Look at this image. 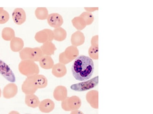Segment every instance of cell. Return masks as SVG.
I'll return each instance as SVG.
<instances>
[{
    "instance_id": "22",
    "label": "cell",
    "mask_w": 153,
    "mask_h": 114,
    "mask_svg": "<svg viewBox=\"0 0 153 114\" xmlns=\"http://www.w3.org/2000/svg\"><path fill=\"white\" fill-rule=\"evenodd\" d=\"M53 32L54 34V39L57 41H62L65 40L66 37V31L61 27L55 28L53 31Z\"/></svg>"
},
{
    "instance_id": "11",
    "label": "cell",
    "mask_w": 153,
    "mask_h": 114,
    "mask_svg": "<svg viewBox=\"0 0 153 114\" xmlns=\"http://www.w3.org/2000/svg\"><path fill=\"white\" fill-rule=\"evenodd\" d=\"M12 17L15 23L20 25L26 21V14L24 10L22 8H16L12 13Z\"/></svg>"
},
{
    "instance_id": "2",
    "label": "cell",
    "mask_w": 153,
    "mask_h": 114,
    "mask_svg": "<svg viewBox=\"0 0 153 114\" xmlns=\"http://www.w3.org/2000/svg\"><path fill=\"white\" fill-rule=\"evenodd\" d=\"M19 56L22 60L37 62L39 61L44 55L40 48L26 47L20 51Z\"/></svg>"
},
{
    "instance_id": "29",
    "label": "cell",
    "mask_w": 153,
    "mask_h": 114,
    "mask_svg": "<svg viewBox=\"0 0 153 114\" xmlns=\"http://www.w3.org/2000/svg\"><path fill=\"white\" fill-rule=\"evenodd\" d=\"M1 94H2V91H1V88H0V97H1Z\"/></svg>"
},
{
    "instance_id": "6",
    "label": "cell",
    "mask_w": 153,
    "mask_h": 114,
    "mask_svg": "<svg viewBox=\"0 0 153 114\" xmlns=\"http://www.w3.org/2000/svg\"><path fill=\"white\" fill-rule=\"evenodd\" d=\"M77 49L73 46L67 48L65 52L60 54L59 61L64 65L69 63L77 55Z\"/></svg>"
},
{
    "instance_id": "17",
    "label": "cell",
    "mask_w": 153,
    "mask_h": 114,
    "mask_svg": "<svg viewBox=\"0 0 153 114\" xmlns=\"http://www.w3.org/2000/svg\"><path fill=\"white\" fill-rule=\"evenodd\" d=\"M32 77L34 83L37 89L45 88L47 86L48 80L45 76L36 74L32 76Z\"/></svg>"
},
{
    "instance_id": "15",
    "label": "cell",
    "mask_w": 153,
    "mask_h": 114,
    "mask_svg": "<svg viewBox=\"0 0 153 114\" xmlns=\"http://www.w3.org/2000/svg\"><path fill=\"white\" fill-rule=\"evenodd\" d=\"M68 91L66 88L62 86H57L54 89L53 96L57 101H63L66 98Z\"/></svg>"
},
{
    "instance_id": "18",
    "label": "cell",
    "mask_w": 153,
    "mask_h": 114,
    "mask_svg": "<svg viewBox=\"0 0 153 114\" xmlns=\"http://www.w3.org/2000/svg\"><path fill=\"white\" fill-rule=\"evenodd\" d=\"M44 55L50 56L54 55V52L57 50L55 45L51 42H46L44 43L40 47Z\"/></svg>"
},
{
    "instance_id": "20",
    "label": "cell",
    "mask_w": 153,
    "mask_h": 114,
    "mask_svg": "<svg viewBox=\"0 0 153 114\" xmlns=\"http://www.w3.org/2000/svg\"><path fill=\"white\" fill-rule=\"evenodd\" d=\"M39 63L41 67L45 69H51L54 65L52 58L49 56L44 55L39 60Z\"/></svg>"
},
{
    "instance_id": "25",
    "label": "cell",
    "mask_w": 153,
    "mask_h": 114,
    "mask_svg": "<svg viewBox=\"0 0 153 114\" xmlns=\"http://www.w3.org/2000/svg\"><path fill=\"white\" fill-rule=\"evenodd\" d=\"M10 15L9 13L6 10H4L0 14V24H4L9 21Z\"/></svg>"
},
{
    "instance_id": "13",
    "label": "cell",
    "mask_w": 153,
    "mask_h": 114,
    "mask_svg": "<svg viewBox=\"0 0 153 114\" xmlns=\"http://www.w3.org/2000/svg\"><path fill=\"white\" fill-rule=\"evenodd\" d=\"M86 99L91 106L95 109L98 108V92L97 91H90L86 95Z\"/></svg>"
},
{
    "instance_id": "9",
    "label": "cell",
    "mask_w": 153,
    "mask_h": 114,
    "mask_svg": "<svg viewBox=\"0 0 153 114\" xmlns=\"http://www.w3.org/2000/svg\"><path fill=\"white\" fill-rule=\"evenodd\" d=\"M47 20L49 25L55 28H59L64 23L62 16L57 13H52L49 15Z\"/></svg>"
},
{
    "instance_id": "12",
    "label": "cell",
    "mask_w": 153,
    "mask_h": 114,
    "mask_svg": "<svg viewBox=\"0 0 153 114\" xmlns=\"http://www.w3.org/2000/svg\"><path fill=\"white\" fill-rule=\"evenodd\" d=\"M18 92L17 86L14 83L7 85L3 91V96L5 99H10L14 97Z\"/></svg>"
},
{
    "instance_id": "28",
    "label": "cell",
    "mask_w": 153,
    "mask_h": 114,
    "mask_svg": "<svg viewBox=\"0 0 153 114\" xmlns=\"http://www.w3.org/2000/svg\"><path fill=\"white\" fill-rule=\"evenodd\" d=\"M4 10L3 8H0V14H1V13Z\"/></svg>"
},
{
    "instance_id": "24",
    "label": "cell",
    "mask_w": 153,
    "mask_h": 114,
    "mask_svg": "<svg viewBox=\"0 0 153 114\" xmlns=\"http://www.w3.org/2000/svg\"><path fill=\"white\" fill-rule=\"evenodd\" d=\"M35 15L38 20H45L47 19L48 15V11L46 8H37L35 10Z\"/></svg>"
},
{
    "instance_id": "14",
    "label": "cell",
    "mask_w": 153,
    "mask_h": 114,
    "mask_svg": "<svg viewBox=\"0 0 153 114\" xmlns=\"http://www.w3.org/2000/svg\"><path fill=\"white\" fill-rule=\"evenodd\" d=\"M55 104L52 100L46 99L41 102L39 105V108L41 112L48 113L54 109Z\"/></svg>"
},
{
    "instance_id": "23",
    "label": "cell",
    "mask_w": 153,
    "mask_h": 114,
    "mask_svg": "<svg viewBox=\"0 0 153 114\" xmlns=\"http://www.w3.org/2000/svg\"><path fill=\"white\" fill-rule=\"evenodd\" d=\"M2 37L5 41H11L15 37V31L9 27L4 28L2 31Z\"/></svg>"
},
{
    "instance_id": "16",
    "label": "cell",
    "mask_w": 153,
    "mask_h": 114,
    "mask_svg": "<svg viewBox=\"0 0 153 114\" xmlns=\"http://www.w3.org/2000/svg\"><path fill=\"white\" fill-rule=\"evenodd\" d=\"M52 73L53 75L57 78H61L66 75L67 69L65 65L59 63L54 65Z\"/></svg>"
},
{
    "instance_id": "1",
    "label": "cell",
    "mask_w": 153,
    "mask_h": 114,
    "mask_svg": "<svg viewBox=\"0 0 153 114\" xmlns=\"http://www.w3.org/2000/svg\"><path fill=\"white\" fill-rule=\"evenodd\" d=\"M94 70L93 61L90 57L82 55L75 59L71 68L73 77L80 81L87 80L91 78Z\"/></svg>"
},
{
    "instance_id": "26",
    "label": "cell",
    "mask_w": 153,
    "mask_h": 114,
    "mask_svg": "<svg viewBox=\"0 0 153 114\" xmlns=\"http://www.w3.org/2000/svg\"><path fill=\"white\" fill-rule=\"evenodd\" d=\"M70 114H84L81 111L76 110L72 111Z\"/></svg>"
},
{
    "instance_id": "10",
    "label": "cell",
    "mask_w": 153,
    "mask_h": 114,
    "mask_svg": "<svg viewBox=\"0 0 153 114\" xmlns=\"http://www.w3.org/2000/svg\"><path fill=\"white\" fill-rule=\"evenodd\" d=\"M22 90L27 95L33 94L37 90L33 81L32 76H30L26 79L22 85Z\"/></svg>"
},
{
    "instance_id": "19",
    "label": "cell",
    "mask_w": 153,
    "mask_h": 114,
    "mask_svg": "<svg viewBox=\"0 0 153 114\" xmlns=\"http://www.w3.org/2000/svg\"><path fill=\"white\" fill-rule=\"evenodd\" d=\"M24 45V41L21 38L15 37L10 41L11 50L14 52H20Z\"/></svg>"
},
{
    "instance_id": "3",
    "label": "cell",
    "mask_w": 153,
    "mask_h": 114,
    "mask_svg": "<svg viewBox=\"0 0 153 114\" xmlns=\"http://www.w3.org/2000/svg\"><path fill=\"white\" fill-rule=\"evenodd\" d=\"M19 70L23 75L30 76L38 74L39 68L35 62L30 60H22L19 65Z\"/></svg>"
},
{
    "instance_id": "30",
    "label": "cell",
    "mask_w": 153,
    "mask_h": 114,
    "mask_svg": "<svg viewBox=\"0 0 153 114\" xmlns=\"http://www.w3.org/2000/svg\"></svg>"
},
{
    "instance_id": "5",
    "label": "cell",
    "mask_w": 153,
    "mask_h": 114,
    "mask_svg": "<svg viewBox=\"0 0 153 114\" xmlns=\"http://www.w3.org/2000/svg\"><path fill=\"white\" fill-rule=\"evenodd\" d=\"M98 84V76L89 80L74 84L71 86V89L76 91L82 92L90 90L95 87Z\"/></svg>"
},
{
    "instance_id": "8",
    "label": "cell",
    "mask_w": 153,
    "mask_h": 114,
    "mask_svg": "<svg viewBox=\"0 0 153 114\" xmlns=\"http://www.w3.org/2000/svg\"><path fill=\"white\" fill-rule=\"evenodd\" d=\"M0 74L11 82L16 81V77L11 69L5 62L0 59Z\"/></svg>"
},
{
    "instance_id": "27",
    "label": "cell",
    "mask_w": 153,
    "mask_h": 114,
    "mask_svg": "<svg viewBox=\"0 0 153 114\" xmlns=\"http://www.w3.org/2000/svg\"><path fill=\"white\" fill-rule=\"evenodd\" d=\"M9 114H20V113L17 111H13L10 112Z\"/></svg>"
},
{
    "instance_id": "21",
    "label": "cell",
    "mask_w": 153,
    "mask_h": 114,
    "mask_svg": "<svg viewBox=\"0 0 153 114\" xmlns=\"http://www.w3.org/2000/svg\"><path fill=\"white\" fill-rule=\"evenodd\" d=\"M25 102L28 106L35 108L39 106L40 102L38 97L36 95L33 94L26 96Z\"/></svg>"
},
{
    "instance_id": "7",
    "label": "cell",
    "mask_w": 153,
    "mask_h": 114,
    "mask_svg": "<svg viewBox=\"0 0 153 114\" xmlns=\"http://www.w3.org/2000/svg\"><path fill=\"white\" fill-rule=\"evenodd\" d=\"M35 39L39 43L52 41L54 39L53 31L50 29H44L37 32L35 34Z\"/></svg>"
},
{
    "instance_id": "4",
    "label": "cell",
    "mask_w": 153,
    "mask_h": 114,
    "mask_svg": "<svg viewBox=\"0 0 153 114\" xmlns=\"http://www.w3.org/2000/svg\"><path fill=\"white\" fill-rule=\"evenodd\" d=\"M82 102L80 98L76 96L67 97L62 101L61 106L63 109L67 112L77 110L81 107Z\"/></svg>"
}]
</instances>
